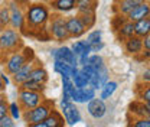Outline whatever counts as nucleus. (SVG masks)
Masks as SVG:
<instances>
[{
	"label": "nucleus",
	"mask_w": 150,
	"mask_h": 127,
	"mask_svg": "<svg viewBox=\"0 0 150 127\" xmlns=\"http://www.w3.org/2000/svg\"><path fill=\"white\" fill-rule=\"evenodd\" d=\"M51 19V7L45 1L30 3L26 7L25 12V28L22 32H25L29 36H35L38 32L48 28Z\"/></svg>",
	"instance_id": "f257e3e1"
},
{
	"label": "nucleus",
	"mask_w": 150,
	"mask_h": 127,
	"mask_svg": "<svg viewBox=\"0 0 150 127\" xmlns=\"http://www.w3.org/2000/svg\"><path fill=\"white\" fill-rule=\"evenodd\" d=\"M23 48V42L20 32L13 28H6L0 33V52L1 54H13Z\"/></svg>",
	"instance_id": "f03ea898"
},
{
	"label": "nucleus",
	"mask_w": 150,
	"mask_h": 127,
	"mask_svg": "<svg viewBox=\"0 0 150 127\" xmlns=\"http://www.w3.org/2000/svg\"><path fill=\"white\" fill-rule=\"evenodd\" d=\"M54 101L51 100H45L43 103H40L39 106H36L32 110H26L22 113V118L23 121L29 126V124H35V123H40L45 121L46 117L54 111Z\"/></svg>",
	"instance_id": "7ed1b4c3"
},
{
	"label": "nucleus",
	"mask_w": 150,
	"mask_h": 127,
	"mask_svg": "<svg viewBox=\"0 0 150 127\" xmlns=\"http://www.w3.org/2000/svg\"><path fill=\"white\" fill-rule=\"evenodd\" d=\"M48 31H49L51 38L56 42H65L71 39L68 29H67V18H64V15L52 13L49 23H48Z\"/></svg>",
	"instance_id": "20e7f679"
},
{
	"label": "nucleus",
	"mask_w": 150,
	"mask_h": 127,
	"mask_svg": "<svg viewBox=\"0 0 150 127\" xmlns=\"http://www.w3.org/2000/svg\"><path fill=\"white\" fill-rule=\"evenodd\" d=\"M46 98L43 97L42 92H36V91H29V90H19V106L22 111L35 109L40 103H43Z\"/></svg>",
	"instance_id": "39448f33"
},
{
	"label": "nucleus",
	"mask_w": 150,
	"mask_h": 127,
	"mask_svg": "<svg viewBox=\"0 0 150 127\" xmlns=\"http://www.w3.org/2000/svg\"><path fill=\"white\" fill-rule=\"evenodd\" d=\"M22 0H12L7 3L9 10H10V28L16 31H23L25 28V6H22Z\"/></svg>",
	"instance_id": "423d86ee"
},
{
	"label": "nucleus",
	"mask_w": 150,
	"mask_h": 127,
	"mask_svg": "<svg viewBox=\"0 0 150 127\" xmlns=\"http://www.w3.org/2000/svg\"><path fill=\"white\" fill-rule=\"evenodd\" d=\"M61 113H62V116L65 118V123L68 126H75L76 123L81 121V113L76 109V106L71 101L61 100Z\"/></svg>",
	"instance_id": "0eeeda50"
},
{
	"label": "nucleus",
	"mask_w": 150,
	"mask_h": 127,
	"mask_svg": "<svg viewBox=\"0 0 150 127\" xmlns=\"http://www.w3.org/2000/svg\"><path fill=\"white\" fill-rule=\"evenodd\" d=\"M51 56L54 59H59V61H64L65 64L71 65V67H78V56L72 52L71 46H59V48H54L51 49Z\"/></svg>",
	"instance_id": "6e6552de"
},
{
	"label": "nucleus",
	"mask_w": 150,
	"mask_h": 127,
	"mask_svg": "<svg viewBox=\"0 0 150 127\" xmlns=\"http://www.w3.org/2000/svg\"><path fill=\"white\" fill-rule=\"evenodd\" d=\"M26 62H28V59H26V56L23 55L22 51H18V52L10 54L9 58L6 59V62H4L6 72L9 74V75H15Z\"/></svg>",
	"instance_id": "1a4fd4ad"
},
{
	"label": "nucleus",
	"mask_w": 150,
	"mask_h": 127,
	"mask_svg": "<svg viewBox=\"0 0 150 127\" xmlns=\"http://www.w3.org/2000/svg\"><path fill=\"white\" fill-rule=\"evenodd\" d=\"M67 29H68L71 39H79L87 33V28L84 26V23L81 22L78 15L67 18Z\"/></svg>",
	"instance_id": "9d476101"
},
{
	"label": "nucleus",
	"mask_w": 150,
	"mask_h": 127,
	"mask_svg": "<svg viewBox=\"0 0 150 127\" xmlns=\"http://www.w3.org/2000/svg\"><path fill=\"white\" fill-rule=\"evenodd\" d=\"M87 111H88V114H90L93 118L98 120V118H103V117L105 116L107 106H105L104 100H101L100 97H98V98L95 97L90 103H87Z\"/></svg>",
	"instance_id": "9b49d317"
},
{
	"label": "nucleus",
	"mask_w": 150,
	"mask_h": 127,
	"mask_svg": "<svg viewBox=\"0 0 150 127\" xmlns=\"http://www.w3.org/2000/svg\"><path fill=\"white\" fill-rule=\"evenodd\" d=\"M146 1L147 0H115L114 1V10L117 12V15L127 16L136 6L146 3Z\"/></svg>",
	"instance_id": "f8f14e48"
},
{
	"label": "nucleus",
	"mask_w": 150,
	"mask_h": 127,
	"mask_svg": "<svg viewBox=\"0 0 150 127\" xmlns=\"http://www.w3.org/2000/svg\"><path fill=\"white\" fill-rule=\"evenodd\" d=\"M48 6L59 15H65V13H71L72 10H76V1L75 0H55L48 3Z\"/></svg>",
	"instance_id": "ddd939ff"
},
{
	"label": "nucleus",
	"mask_w": 150,
	"mask_h": 127,
	"mask_svg": "<svg viewBox=\"0 0 150 127\" xmlns=\"http://www.w3.org/2000/svg\"><path fill=\"white\" fill-rule=\"evenodd\" d=\"M124 49L131 56H139L143 52V39L136 35L124 40Z\"/></svg>",
	"instance_id": "4468645a"
},
{
	"label": "nucleus",
	"mask_w": 150,
	"mask_h": 127,
	"mask_svg": "<svg viewBox=\"0 0 150 127\" xmlns=\"http://www.w3.org/2000/svg\"><path fill=\"white\" fill-rule=\"evenodd\" d=\"M149 15H150V3L146 1V3H142V4L136 6L130 13L127 15V20L136 23V22H139L142 19L149 18Z\"/></svg>",
	"instance_id": "2eb2a0df"
},
{
	"label": "nucleus",
	"mask_w": 150,
	"mask_h": 127,
	"mask_svg": "<svg viewBox=\"0 0 150 127\" xmlns=\"http://www.w3.org/2000/svg\"><path fill=\"white\" fill-rule=\"evenodd\" d=\"M35 65H36L35 62H26L15 75H12V81H13L16 85H22L25 81L29 79V75L32 72V70L35 68Z\"/></svg>",
	"instance_id": "dca6fc26"
},
{
	"label": "nucleus",
	"mask_w": 150,
	"mask_h": 127,
	"mask_svg": "<svg viewBox=\"0 0 150 127\" xmlns=\"http://www.w3.org/2000/svg\"><path fill=\"white\" fill-rule=\"evenodd\" d=\"M115 33H117V38L118 40H126L134 35V23L130 22V20H124L117 29H115Z\"/></svg>",
	"instance_id": "f3484780"
},
{
	"label": "nucleus",
	"mask_w": 150,
	"mask_h": 127,
	"mask_svg": "<svg viewBox=\"0 0 150 127\" xmlns=\"http://www.w3.org/2000/svg\"><path fill=\"white\" fill-rule=\"evenodd\" d=\"M76 1V15L79 13H95L98 0H75Z\"/></svg>",
	"instance_id": "a211bd4d"
},
{
	"label": "nucleus",
	"mask_w": 150,
	"mask_h": 127,
	"mask_svg": "<svg viewBox=\"0 0 150 127\" xmlns=\"http://www.w3.org/2000/svg\"><path fill=\"white\" fill-rule=\"evenodd\" d=\"M29 79L35 81V82H40V84H46V81L49 79V75H48V71L42 65L36 64L35 68L32 70L30 75H29Z\"/></svg>",
	"instance_id": "6ab92c4d"
},
{
	"label": "nucleus",
	"mask_w": 150,
	"mask_h": 127,
	"mask_svg": "<svg viewBox=\"0 0 150 127\" xmlns=\"http://www.w3.org/2000/svg\"><path fill=\"white\" fill-rule=\"evenodd\" d=\"M134 35L142 39L150 35V18H144L134 23Z\"/></svg>",
	"instance_id": "aec40b11"
},
{
	"label": "nucleus",
	"mask_w": 150,
	"mask_h": 127,
	"mask_svg": "<svg viewBox=\"0 0 150 127\" xmlns=\"http://www.w3.org/2000/svg\"><path fill=\"white\" fill-rule=\"evenodd\" d=\"M45 123H46L48 127H64L67 124V123H65V118H64V116H62V113L58 111V110H54V111L46 117Z\"/></svg>",
	"instance_id": "412c9836"
},
{
	"label": "nucleus",
	"mask_w": 150,
	"mask_h": 127,
	"mask_svg": "<svg viewBox=\"0 0 150 127\" xmlns=\"http://www.w3.org/2000/svg\"><path fill=\"white\" fill-rule=\"evenodd\" d=\"M130 113L134 116V117H149L150 113L147 107H146V104L143 103V101H134V103H131L130 104Z\"/></svg>",
	"instance_id": "4be33fe9"
},
{
	"label": "nucleus",
	"mask_w": 150,
	"mask_h": 127,
	"mask_svg": "<svg viewBox=\"0 0 150 127\" xmlns=\"http://www.w3.org/2000/svg\"><path fill=\"white\" fill-rule=\"evenodd\" d=\"M117 88H118V82L117 81H112V79H110L101 90H100V98L101 100H108L110 97H111L112 94L117 91Z\"/></svg>",
	"instance_id": "5701e85b"
},
{
	"label": "nucleus",
	"mask_w": 150,
	"mask_h": 127,
	"mask_svg": "<svg viewBox=\"0 0 150 127\" xmlns=\"http://www.w3.org/2000/svg\"><path fill=\"white\" fill-rule=\"evenodd\" d=\"M74 68H78V67H71L68 64H65L64 61H59V59H54V71L59 75H72V71Z\"/></svg>",
	"instance_id": "b1692460"
},
{
	"label": "nucleus",
	"mask_w": 150,
	"mask_h": 127,
	"mask_svg": "<svg viewBox=\"0 0 150 127\" xmlns=\"http://www.w3.org/2000/svg\"><path fill=\"white\" fill-rule=\"evenodd\" d=\"M72 82H74L75 88L82 90V88H85V87H88V85H90V78H88L85 74L79 70V71L72 77Z\"/></svg>",
	"instance_id": "393cba45"
},
{
	"label": "nucleus",
	"mask_w": 150,
	"mask_h": 127,
	"mask_svg": "<svg viewBox=\"0 0 150 127\" xmlns=\"http://www.w3.org/2000/svg\"><path fill=\"white\" fill-rule=\"evenodd\" d=\"M71 49H72V52H74L76 56H81L84 52L91 51V45H90L85 39H84V40H75L74 43L71 45ZM91 52H93V51H91Z\"/></svg>",
	"instance_id": "a878e982"
},
{
	"label": "nucleus",
	"mask_w": 150,
	"mask_h": 127,
	"mask_svg": "<svg viewBox=\"0 0 150 127\" xmlns=\"http://www.w3.org/2000/svg\"><path fill=\"white\" fill-rule=\"evenodd\" d=\"M19 90H29V91H36V92H42L46 90V84H40V82H35V81H25L22 85H19Z\"/></svg>",
	"instance_id": "bb28decb"
},
{
	"label": "nucleus",
	"mask_w": 150,
	"mask_h": 127,
	"mask_svg": "<svg viewBox=\"0 0 150 127\" xmlns=\"http://www.w3.org/2000/svg\"><path fill=\"white\" fill-rule=\"evenodd\" d=\"M0 26L3 29H6V28L10 26V10H9L7 3H4V4L0 6Z\"/></svg>",
	"instance_id": "cd10ccee"
},
{
	"label": "nucleus",
	"mask_w": 150,
	"mask_h": 127,
	"mask_svg": "<svg viewBox=\"0 0 150 127\" xmlns=\"http://www.w3.org/2000/svg\"><path fill=\"white\" fill-rule=\"evenodd\" d=\"M85 65H91L93 68H95V70L98 71L100 68L105 67V61H104V58H103L100 54H91Z\"/></svg>",
	"instance_id": "c85d7f7f"
},
{
	"label": "nucleus",
	"mask_w": 150,
	"mask_h": 127,
	"mask_svg": "<svg viewBox=\"0 0 150 127\" xmlns=\"http://www.w3.org/2000/svg\"><path fill=\"white\" fill-rule=\"evenodd\" d=\"M91 46L93 45H97L100 42H103V31L101 29H93L87 33V39H85Z\"/></svg>",
	"instance_id": "c756f323"
},
{
	"label": "nucleus",
	"mask_w": 150,
	"mask_h": 127,
	"mask_svg": "<svg viewBox=\"0 0 150 127\" xmlns=\"http://www.w3.org/2000/svg\"><path fill=\"white\" fill-rule=\"evenodd\" d=\"M78 16L81 19V22L84 23V26L87 28V31H88V29H93L95 22H97L95 13H79Z\"/></svg>",
	"instance_id": "7c9ffc66"
},
{
	"label": "nucleus",
	"mask_w": 150,
	"mask_h": 127,
	"mask_svg": "<svg viewBox=\"0 0 150 127\" xmlns=\"http://www.w3.org/2000/svg\"><path fill=\"white\" fill-rule=\"evenodd\" d=\"M137 97H139V100L143 101V103L150 101V84L139 85V88H137Z\"/></svg>",
	"instance_id": "2f4dec72"
},
{
	"label": "nucleus",
	"mask_w": 150,
	"mask_h": 127,
	"mask_svg": "<svg viewBox=\"0 0 150 127\" xmlns=\"http://www.w3.org/2000/svg\"><path fill=\"white\" fill-rule=\"evenodd\" d=\"M95 92L97 91L91 88L90 85L88 87H85V88H82L81 90V98H82V104H87V103H90L91 100L95 98Z\"/></svg>",
	"instance_id": "473e14b6"
},
{
	"label": "nucleus",
	"mask_w": 150,
	"mask_h": 127,
	"mask_svg": "<svg viewBox=\"0 0 150 127\" xmlns=\"http://www.w3.org/2000/svg\"><path fill=\"white\" fill-rule=\"evenodd\" d=\"M9 116L13 120H19L22 117V109H20L19 103H10L9 104Z\"/></svg>",
	"instance_id": "72a5a7b5"
},
{
	"label": "nucleus",
	"mask_w": 150,
	"mask_h": 127,
	"mask_svg": "<svg viewBox=\"0 0 150 127\" xmlns=\"http://www.w3.org/2000/svg\"><path fill=\"white\" fill-rule=\"evenodd\" d=\"M97 75H98V79H100V82H101V85H103V87L110 81V71H108L107 65H105V67H103V68H100V70L97 71Z\"/></svg>",
	"instance_id": "f704fd0d"
},
{
	"label": "nucleus",
	"mask_w": 150,
	"mask_h": 127,
	"mask_svg": "<svg viewBox=\"0 0 150 127\" xmlns=\"http://www.w3.org/2000/svg\"><path fill=\"white\" fill-rule=\"evenodd\" d=\"M130 127H150V120L147 117H134L131 121Z\"/></svg>",
	"instance_id": "c9c22d12"
},
{
	"label": "nucleus",
	"mask_w": 150,
	"mask_h": 127,
	"mask_svg": "<svg viewBox=\"0 0 150 127\" xmlns=\"http://www.w3.org/2000/svg\"><path fill=\"white\" fill-rule=\"evenodd\" d=\"M69 97H71V101L74 104H82V98H81V90L79 88H72L69 92Z\"/></svg>",
	"instance_id": "e433bc0d"
},
{
	"label": "nucleus",
	"mask_w": 150,
	"mask_h": 127,
	"mask_svg": "<svg viewBox=\"0 0 150 127\" xmlns=\"http://www.w3.org/2000/svg\"><path fill=\"white\" fill-rule=\"evenodd\" d=\"M0 127H15V120L7 114L0 118Z\"/></svg>",
	"instance_id": "4c0bfd02"
},
{
	"label": "nucleus",
	"mask_w": 150,
	"mask_h": 127,
	"mask_svg": "<svg viewBox=\"0 0 150 127\" xmlns=\"http://www.w3.org/2000/svg\"><path fill=\"white\" fill-rule=\"evenodd\" d=\"M22 52H23V55L26 56L28 62H33V61H35V52H33V49H32V48L23 46V48H22Z\"/></svg>",
	"instance_id": "58836bf2"
},
{
	"label": "nucleus",
	"mask_w": 150,
	"mask_h": 127,
	"mask_svg": "<svg viewBox=\"0 0 150 127\" xmlns=\"http://www.w3.org/2000/svg\"><path fill=\"white\" fill-rule=\"evenodd\" d=\"M140 82H143V84H150V67L149 68H146L142 75H140Z\"/></svg>",
	"instance_id": "ea45409f"
},
{
	"label": "nucleus",
	"mask_w": 150,
	"mask_h": 127,
	"mask_svg": "<svg viewBox=\"0 0 150 127\" xmlns=\"http://www.w3.org/2000/svg\"><path fill=\"white\" fill-rule=\"evenodd\" d=\"M7 114H9V104H7V101L0 103V118L7 116Z\"/></svg>",
	"instance_id": "a19ab883"
},
{
	"label": "nucleus",
	"mask_w": 150,
	"mask_h": 127,
	"mask_svg": "<svg viewBox=\"0 0 150 127\" xmlns=\"http://www.w3.org/2000/svg\"><path fill=\"white\" fill-rule=\"evenodd\" d=\"M103 48H104V42H100V43H97V45H93V46H91V51H93V54H98Z\"/></svg>",
	"instance_id": "79ce46f5"
},
{
	"label": "nucleus",
	"mask_w": 150,
	"mask_h": 127,
	"mask_svg": "<svg viewBox=\"0 0 150 127\" xmlns=\"http://www.w3.org/2000/svg\"><path fill=\"white\" fill-rule=\"evenodd\" d=\"M143 51H150V35L143 38Z\"/></svg>",
	"instance_id": "37998d69"
},
{
	"label": "nucleus",
	"mask_w": 150,
	"mask_h": 127,
	"mask_svg": "<svg viewBox=\"0 0 150 127\" xmlns=\"http://www.w3.org/2000/svg\"><path fill=\"white\" fill-rule=\"evenodd\" d=\"M0 78H1V81L4 82V85H9V84H10V78H9L6 74L1 72V74H0Z\"/></svg>",
	"instance_id": "c03bdc74"
},
{
	"label": "nucleus",
	"mask_w": 150,
	"mask_h": 127,
	"mask_svg": "<svg viewBox=\"0 0 150 127\" xmlns=\"http://www.w3.org/2000/svg\"><path fill=\"white\" fill-rule=\"evenodd\" d=\"M140 56H142V59H147V61H150V51H143Z\"/></svg>",
	"instance_id": "a18cd8bd"
},
{
	"label": "nucleus",
	"mask_w": 150,
	"mask_h": 127,
	"mask_svg": "<svg viewBox=\"0 0 150 127\" xmlns=\"http://www.w3.org/2000/svg\"><path fill=\"white\" fill-rule=\"evenodd\" d=\"M28 127H48L45 121H40V123H35V124H29Z\"/></svg>",
	"instance_id": "49530a36"
},
{
	"label": "nucleus",
	"mask_w": 150,
	"mask_h": 127,
	"mask_svg": "<svg viewBox=\"0 0 150 127\" xmlns=\"http://www.w3.org/2000/svg\"><path fill=\"white\" fill-rule=\"evenodd\" d=\"M4 87H6V85H4V82L1 81V78H0V92H3V91H4Z\"/></svg>",
	"instance_id": "de8ad7c7"
},
{
	"label": "nucleus",
	"mask_w": 150,
	"mask_h": 127,
	"mask_svg": "<svg viewBox=\"0 0 150 127\" xmlns=\"http://www.w3.org/2000/svg\"><path fill=\"white\" fill-rule=\"evenodd\" d=\"M6 101V95L3 92H0V103H4Z\"/></svg>",
	"instance_id": "09e8293b"
},
{
	"label": "nucleus",
	"mask_w": 150,
	"mask_h": 127,
	"mask_svg": "<svg viewBox=\"0 0 150 127\" xmlns=\"http://www.w3.org/2000/svg\"><path fill=\"white\" fill-rule=\"evenodd\" d=\"M146 104V107H147V110H149V113H150V101H147V103H144Z\"/></svg>",
	"instance_id": "8fccbe9b"
},
{
	"label": "nucleus",
	"mask_w": 150,
	"mask_h": 127,
	"mask_svg": "<svg viewBox=\"0 0 150 127\" xmlns=\"http://www.w3.org/2000/svg\"><path fill=\"white\" fill-rule=\"evenodd\" d=\"M45 3H51V1H55V0H43Z\"/></svg>",
	"instance_id": "3c124183"
},
{
	"label": "nucleus",
	"mask_w": 150,
	"mask_h": 127,
	"mask_svg": "<svg viewBox=\"0 0 150 127\" xmlns=\"http://www.w3.org/2000/svg\"><path fill=\"white\" fill-rule=\"evenodd\" d=\"M1 31H3V28H1V26H0V33H1Z\"/></svg>",
	"instance_id": "603ef678"
},
{
	"label": "nucleus",
	"mask_w": 150,
	"mask_h": 127,
	"mask_svg": "<svg viewBox=\"0 0 150 127\" xmlns=\"http://www.w3.org/2000/svg\"><path fill=\"white\" fill-rule=\"evenodd\" d=\"M147 118H149V120H150V116H149V117H147Z\"/></svg>",
	"instance_id": "864d4df0"
},
{
	"label": "nucleus",
	"mask_w": 150,
	"mask_h": 127,
	"mask_svg": "<svg viewBox=\"0 0 150 127\" xmlns=\"http://www.w3.org/2000/svg\"><path fill=\"white\" fill-rule=\"evenodd\" d=\"M149 18H150V15H149Z\"/></svg>",
	"instance_id": "5fc2aeb1"
}]
</instances>
